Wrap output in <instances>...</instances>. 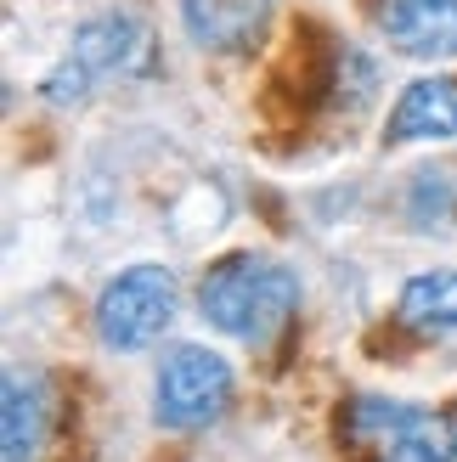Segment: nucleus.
I'll return each instance as SVG.
<instances>
[{"mask_svg":"<svg viewBox=\"0 0 457 462\" xmlns=\"http://www.w3.org/2000/svg\"><path fill=\"white\" fill-rule=\"evenodd\" d=\"M294 305H300V276L271 254H226L198 282V316L255 350L288 328Z\"/></svg>","mask_w":457,"mask_h":462,"instance_id":"f257e3e1","label":"nucleus"},{"mask_svg":"<svg viewBox=\"0 0 457 462\" xmlns=\"http://www.w3.org/2000/svg\"><path fill=\"white\" fill-rule=\"evenodd\" d=\"M147 68H153V34H147V23L130 17V12H102V17L79 23L74 45H68V57L45 74L40 97L51 102V107H74L102 79H142Z\"/></svg>","mask_w":457,"mask_h":462,"instance_id":"f03ea898","label":"nucleus"},{"mask_svg":"<svg viewBox=\"0 0 457 462\" xmlns=\"http://www.w3.org/2000/svg\"><path fill=\"white\" fill-rule=\"evenodd\" d=\"M232 406V366L203 344H175L153 378V423L175 434H198Z\"/></svg>","mask_w":457,"mask_h":462,"instance_id":"7ed1b4c3","label":"nucleus"},{"mask_svg":"<svg viewBox=\"0 0 457 462\" xmlns=\"http://www.w3.org/2000/svg\"><path fill=\"white\" fill-rule=\"evenodd\" d=\"M175 321V271L130 265L97 293V338L107 350H147Z\"/></svg>","mask_w":457,"mask_h":462,"instance_id":"20e7f679","label":"nucleus"},{"mask_svg":"<svg viewBox=\"0 0 457 462\" xmlns=\"http://www.w3.org/2000/svg\"><path fill=\"white\" fill-rule=\"evenodd\" d=\"M356 434L378 440V462H452L457 457V411H424L396 401H356Z\"/></svg>","mask_w":457,"mask_h":462,"instance_id":"39448f33","label":"nucleus"},{"mask_svg":"<svg viewBox=\"0 0 457 462\" xmlns=\"http://www.w3.org/2000/svg\"><path fill=\"white\" fill-rule=\"evenodd\" d=\"M378 29L401 57L446 62L457 57V0H384Z\"/></svg>","mask_w":457,"mask_h":462,"instance_id":"423d86ee","label":"nucleus"},{"mask_svg":"<svg viewBox=\"0 0 457 462\" xmlns=\"http://www.w3.org/2000/svg\"><path fill=\"white\" fill-rule=\"evenodd\" d=\"M271 12H277V0H181L187 34L203 51H226V57L255 51L271 29Z\"/></svg>","mask_w":457,"mask_h":462,"instance_id":"0eeeda50","label":"nucleus"},{"mask_svg":"<svg viewBox=\"0 0 457 462\" xmlns=\"http://www.w3.org/2000/svg\"><path fill=\"white\" fill-rule=\"evenodd\" d=\"M457 135V79L452 74H429L401 90V102L390 107L384 142L406 147V142H452Z\"/></svg>","mask_w":457,"mask_h":462,"instance_id":"6e6552de","label":"nucleus"},{"mask_svg":"<svg viewBox=\"0 0 457 462\" xmlns=\"http://www.w3.org/2000/svg\"><path fill=\"white\" fill-rule=\"evenodd\" d=\"M6 462H34L45 446V423H51V389L40 373H6Z\"/></svg>","mask_w":457,"mask_h":462,"instance_id":"1a4fd4ad","label":"nucleus"},{"mask_svg":"<svg viewBox=\"0 0 457 462\" xmlns=\"http://www.w3.org/2000/svg\"><path fill=\"white\" fill-rule=\"evenodd\" d=\"M396 316L401 328H413L424 338H441L457 333V271H424L401 288L396 299Z\"/></svg>","mask_w":457,"mask_h":462,"instance_id":"9d476101","label":"nucleus"}]
</instances>
